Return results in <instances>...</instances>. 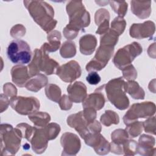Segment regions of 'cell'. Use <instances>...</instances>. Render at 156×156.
I'll return each instance as SVG.
<instances>
[{"mask_svg": "<svg viewBox=\"0 0 156 156\" xmlns=\"http://www.w3.org/2000/svg\"><path fill=\"white\" fill-rule=\"evenodd\" d=\"M25 4L34 20L46 32H48L55 26L57 21L53 20L54 10L49 4L43 1H27Z\"/></svg>", "mask_w": 156, "mask_h": 156, "instance_id": "6da1fadb", "label": "cell"}, {"mask_svg": "<svg viewBox=\"0 0 156 156\" xmlns=\"http://www.w3.org/2000/svg\"><path fill=\"white\" fill-rule=\"evenodd\" d=\"M125 84L121 77H119L111 80L105 85L108 100L119 110H125L129 105V101L126 96Z\"/></svg>", "mask_w": 156, "mask_h": 156, "instance_id": "7a4b0ae2", "label": "cell"}, {"mask_svg": "<svg viewBox=\"0 0 156 156\" xmlns=\"http://www.w3.org/2000/svg\"><path fill=\"white\" fill-rule=\"evenodd\" d=\"M58 63L49 58L45 51L36 49L34 51L33 60L29 65V74L30 76L38 74L40 71L44 73L47 75L54 74L58 68Z\"/></svg>", "mask_w": 156, "mask_h": 156, "instance_id": "3957f363", "label": "cell"}, {"mask_svg": "<svg viewBox=\"0 0 156 156\" xmlns=\"http://www.w3.org/2000/svg\"><path fill=\"white\" fill-rule=\"evenodd\" d=\"M9 59L17 65L29 63L32 60V52L27 42L20 39L12 40L7 48Z\"/></svg>", "mask_w": 156, "mask_h": 156, "instance_id": "277c9868", "label": "cell"}, {"mask_svg": "<svg viewBox=\"0 0 156 156\" xmlns=\"http://www.w3.org/2000/svg\"><path fill=\"white\" fill-rule=\"evenodd\" d=\"M21 137V133L18 128L15 129L11 125L1 124V154L8 152L9 154H15L20 147Z\"/></svg>", "mask_w": 156, "mask_h": 156, "instance_id": "5b68a950", "label": "cell"}, {"mask_svg": "<svg viewBox=\"0 0 156 156\" xmlns=\"http://www.w3.org/2000/svg\"><path fill=\"white\" fill-rule=\"evenodd\" d=\"M142 47L136 42H133L119 49L113 58V63L116 67L122 69L130 65L134 58L142 52Z\"/></svg>", "mask_w": 156, "mask_h": 156, "instance_id": "8992f818", "label": "cell"}, {"mask_svg": "<svg viewBox=\"0 0 156 156\" xmlns=\"http://www.w3.org/2000/svg\"><path fill=\"white\" fill-rule=\"evenodd\" d=\"M155 105L152 102H144L133 104L124 115L123 119L126 125L140 118H148L155 113Z\"/></svg>", "mask_w": 156, "mask_h": 156, "instance_id": "52a82bcc", "label": "cell"}, {"mask_svg": "<svg viewBox=\"0 0 156 156\" xmlns=\"http://www.w3.org/2000/svg\"><path fill=\"white\" fill-rule=\"evenodd\" d=\"M12 107L18 113L23 115L32 114L40 108V102L35 97H16L10 100Z\"/></svg>", "mask_w": 156, "mask_h": 156, "instance_id": "ba28073f", "label": "cell"}, {"mask_svg": "<svg viewBox=\"0 0 156 156\" xmlns=\"http://www.w3.org/2000/svg\"><path fill=\"white\" fill-rule=\"evenodd\" d=\"M113 51V46L100 44L94 58L87 65V71H100L103 69L112 57Z\"/></svg>", "mask_w": 156, "mask_h": 156, "instance_id": "9c48e42d", "label": "cell"}, {"mask_svg": "<svg viewBox=\"0 0 156 156\" xmlns=\"http://www.w3.org/2000/svg\"><path fill=\"white\" fill-rule=\"evenodd\" d=\"M56 74L63 81L72 82L80 76L81 68L77 62L71 60L58 67Z\"/></svg>", "mask_w": 156, "mask_h": 156, "instance_id": "30bf717a", "label": "cell"}, {"mask_svg": "<svg viewBox=\"0 0 156 156\" xmlns=\"http://www.w3.org/2000/svg\"><path fill=\"white\" fill-rule=\"evenodd\" d=\"M61 144L63 147L62 155H76L80 148V142L77 135L71 133H65L61 138Z\"/></svg>", "mask_w": 156, "mask_h": 156, "instance_id": "8fae6325", "label": "cell"}, {"mask_svg": "<svg viewBox=\"0 0 156 156\" xmlns=\"http://www.w3.org/2000/svg\"><path fill=\"white\" fill-rule=\"evenodd\" d=\"M155 32V25L152 21H146L142 24H133L130 29V35L138 39L151 37Z\"/></svg>", "mask_w": 156, "mask_h": 156, "instance_id": "7c38bea8", "label": "cell"}, {"mask_svg": "<svg viewBox=\"0 0 156 156\" xmlns=\"http://www.w3.org/2000/svg\"><path fill=\"white\" fill-rule=\"evenodd\" d=\"M48 140L44 127H41L40 129L35 127L33 136L30 141L33 151L37 154H41L44 152L48 146Z\"/></svg>", "mask_w": 156, "mask_h": 156, "instance_id": "4fadbf2b", "label": "cell"}, {"mask_svg": "<svg viewBox=\"0 0 156 156\" xmlns=\"http://www.w3.org/2000/svg\"><path fill=\"white\" fill-rule=\"evenodd\" d=\"M68 98L75 103L83 102L87 98V87L81 82H76L70 84L67 88Z\"/></svg>", "mask_w": 156, "mask_h": 156, "instance_id": "5bb4252c", "label": "cell"}, {"mask_svg": "<svg viewBox=\"0 0 156 156\" xmlns=\"http://www.w3.org/2000/svg\"><path fill=\"white\" fill-rule=\"evenodd\" d=\"M11 75L12 81L20 87L25 86L27 81L30 79L27 67L21 65L13 66L11 70Z\"/></svg>", "mask_w": 156, "mask_h": 156, "instance_id": "9a60e30c", "label": "cell"}, {"mask_svg": "<svg viewBox=\"0 0 156 156\" xmlns=\"http://www.w3.org/2000/svg\"><path fill=\"white\" fill-rule=\"evenodd\" d=\"M83 102L82 105L84 108H91L95 110H99L104 107L105 99L104 95L98 91V92H94L90 94L85 98Z\"/></svg>", "mask_w": 156, "mask_h": 156, "instance_id": "2e32d148", "label": "cell"}, {"mask_svg": "<svg viewBox=\"0 0 156 156\" xmlns=\"http://www.w3.org/2000/svg\"><path fill=\"white\" fill-rule=\"evenodd\" d=\"M79 44L81 53L85 55H91L95 49L97 40L95 36L87 34L80 38Z\"/></svg>", "mask_w": 156, "mask_h": 156, "instance_id": "e0dca14e", "label": "cell"}, {"mask_svg": "<svg viewBox=\"0 0 156 156\" xmlns=\"http://www.w3.org/2000/svg\"><path fill=\"white\" fill-rule=\"evenodd\" d=\"M151 2L132 1L131 9L132 12L140 18H148L151 13Z\"/></svg>", "mask_w": 156, "mask_h": 156, "instance_id": "ac0fdd59", "label": "cell"}, {"mask_svg": "<svg viewBox=\"0 0 156 156\" xmlns=\"http://www.w3.org/2000/svg\"><path fill=\"white\" fill-rule=\"evenodd\" d=\"M155 144V139L149 135H143L139 139L138 144H137V151L140 155H152L150 151Z\"/></svg>", "mask_w": 156, "mask_h": 156, "instance_id": "d6986e66", "label": "cell"}, {"mask_svg": "<svg viewBox=\"0 0 156 156\" xmlns=\"http://www.w3.org/2000/svg\"><path fill=\"white\" fill-rule=\"evenodd\" d=\"M48 83L47 77L41 74H38L30 78L25 87L28 90L37 92Z\"/></svg>", "mask_w": 156, "mask_h": 156, "instance_id": "ffe728a7", "label": "cell"}, {"mask_svg": "<svg viewBox=\"0 0 156 156\" xmlns=\"http://www.w3.org/2000/svg\"><path fill=\"white\" fill-rule=\"evenodd\" d=\"M48 38H51L48 40V41H49V43L43 44L41 47V49L44 51L49 52H54L57 51L60 46V33L58 31L54 30L48 35Z\"/></svg>", "mask_w": 156, "mask_h": 156, "instance_id": "44dd1931", "label": "cell"}, {"mask_svg": "<svg viewBox=\"0 0 156 156\" xmlns=\"http://www.w3.org/2000/svg\"><path fill=\"white\" fill-rule=\"evenodd\" d=\"M29 119L37 127H44L50 121L49 114L42 112H35L29 115Z\"/></svg>", "mask_w": 156, "mask_h": 156, "instance_id": "7402d4cb", "label": "cell"}, {"mask_svg": "<svg viewBox=\"0 0 156 156\" xmlns=\"http://www.w3.org/2000/svg\"><path fill=\"white\" fill-rule=\"evenodd\" d=\"M125 91L127 92L133 98L137 99L138 96L136 94V91L137 93L141 97L142 99H144V92L143 90L139 86L138 83L136 82L130 81L125 84Z\"/></svg>", "mask_w": 156, "mask_h": 156, "instance_id": "603a6c76", "label": "cell"}, {"mask_svg": "<svg viewBox=\"0 0 156 156\" xmlns=\"http://www.w3.org/2000/svg\"><path fill=\"white\" fill-rule=\"evenodd\" d=\"M60 55L63 58H71L76 53L75 43L71 41H65L60 49Z\"/></svg>", "mask_w": 156, "mask_h": 156, "instance_id": "cb8c5ba5", "label": "cell"}, {"mask_svg": "<svg viewBox=\"0 0 156 156\" xmlns=\"http://www.w3.org/2000/svg\"><path fill=\"white\" fill-rule=\"evenodd\" d=\"M45 93L48 99L57 103L61 98V90L56 85H48L45 88Z\"/></svg>", "mask_w": 156, "mask_h": 156, "instance_id": "d4e9b609", "label": "cell"}, {"mask_svg": "<svg viewBox=\"0 0 156 156\" xmlns=\"http://www.w3.org/2000/svg\"><path fill=\"white\" fill-rule=\"evenodd\" d=\"M128 138V134L126 130L118 129L115 130L112 133V140L113 141V144L120 146L121 144H124L127 142Z\"/></svg>", "mask_w": 156, "mask_h": 156, "instance_id": "484cf974", "label": "cell"}, {"mask_svg": "<svg viewBox=\"0 0 156 156\" xmlns=\"http://www.w3.org/2000/svg\"><path fill=\"white\" fill-rule=\"evenodd\" d=\"M101 122L106 126H109L112 124H118L119 122V116L115 112L108 110L105 111L101 117Z\"/></svg>", "mask_w": 156, "mask_h": 156, "instance_id": "4316f807", "label": "cell"}, {"mask_svg": "<svg viewBox=\"0 0 156 156\" xmlns=\"http://www.w3.org/2000/svg\"><path fill=\"white\" fill-rule=\"evenodd\" d=\"M126 26L125 20L120 16L116 17L112 22V29L115 31L118 35H121L124 30Z\"/></svg>", "mask_w": 156, "mask_h": 156, "instance_id": "83f0119b", "label": "cell"}, {"mask_svg": "<svg viewBox=\"0 0 156 156\" xmlns=\"http://www.w3.org/2000/svg\"><path fill=\"white\" fill-rule=\"evenodd\" d=\"M131 126L126 127V132H128L131 137L134 138L137 136L142 131V123L140 121L133 122Z\"/></svg>", "mask_w": 156, "mask_h": 156, "instance_id": "f1b7e54d", "label": "cell"}, {"mask_svg": "<svg viewBox=\"0 0 156 156\" xmlns=\"http://www.w3.org/2000/svg\"><path fill=\"white\" fill-rule=\"evenodd\" d=\"M128 67L126 66L122 69L123 76L128 80H135L137 76V72L135 69V68L132 65H129Z\"/></svg>", "mask_w": 156, "mask_h": 156, "instance_id": "f546056e", "label": "cell"}, {"mask_svg": "<svg viewBox=\"0 0 156 156\" xmlns=\"http://www.w3.org/2000/svg\"><path fill=\"white\" fill-rule=\"evenodd\" d=\"M86 80L90 85H97L101 81V77L95 71H91L86 77Z\"/></svg>", "mask_w": 156, "mask_h": 156, "instance_id": "4dcf8cb0", "label": "cell"}, {"mask_svg": "<svg viewBox=\"0 0 156 156\" xmlns=\"http://www.w3.org/2000/svg\"><path fill=\"white\" fill-rule=\"evenodd\" d=\"M152 118L149 119L146 121H144L143 122V126L144 127V130L146 132L153 133L154 135L155 134V118L153 119V121H152Z\"/></svg>", "mask_w": 156, "mask_h": 156, "instance_id": "1f68e13d", "label": "cell"}, {"mask_svg": "<svg viewBox=\"0 0 156 156\" xmlns=\"http://www.w3.org/2000/svg\"><path fill=\"white\" fill-rule=\"evenodd\" d=\"M60 102H64V104H62L60 105L62 110H66L71 108L72 104L71 103L70 99L69 98H68V97L66 95H63L62 98H60L58 103H60Z\"/></svg>", "mask_w": 156, "mask_h": 156, "instance_id": "d6a6232c", "label": "cell"}]
</instances>
